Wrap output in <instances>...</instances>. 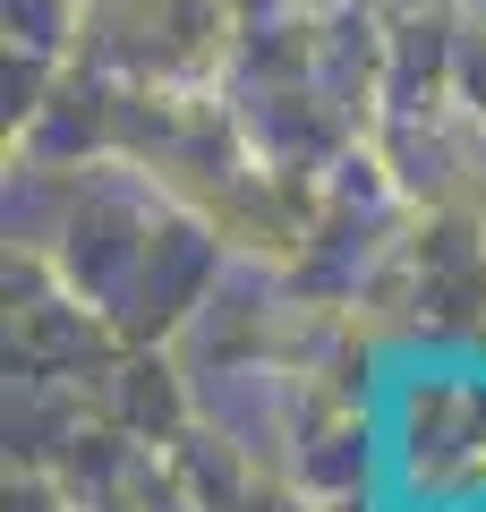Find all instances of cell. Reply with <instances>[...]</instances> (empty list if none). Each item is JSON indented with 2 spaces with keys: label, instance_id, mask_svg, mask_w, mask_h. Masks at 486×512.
Masks as SVG:
<instances>
[{
  "label": "cell",
  "instance_id": "6da1fadb",
  "mask_svg": "<svg viewBox=\"0 0 486 512\" xmlns=\"http://www.w3.org/2000/svg\"><path fill=\"white\" fill-rule=\"evenodd\" d=\"M359 512H486V342H401L367 367Z\"/></svg>",
  "mask_w": 486,
  "mask_h": 512
}]
</instances>
